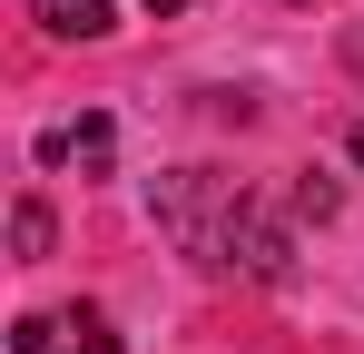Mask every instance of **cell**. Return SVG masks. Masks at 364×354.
I'll return each mask as SVG.
<instances>
[{"label":"cell","instance_id":"obj_2","mask_svg":"<svg viewBox=\"0 0 364 354\" xmlns=\"http://www.w3.org/2000/svg\"><path fill=\"white\" fill-rule=\"evenodd\" d=\"M10 354H119V325L99 305H60V315H20Z\"/></svg>","mask_w":364,"mask_h":354},{"label":"cell","instance_id":"obj_3","mask_svg":"<svg viewBox=\"0 0 364 354\" xmlns=\"http://www.w3.org/2000/svg\"><path fill=\"white\" fill-rule=\"evenodd\" d=\"M30 20H40L50 40H109V30H119L109 0H30Z\"/></svg>","mask_w":364,"mask_h":354},{"label":"cell","instance_id":"obj_6","mask_svg":"<svg viewBox=\"0 0 364 354\" xmlns=\"http://www.w3.org/2000/svg\"><path fill=\"white\" fill-rule=\"evenodd\" d=\"M345 158H355V168H364V118H355V128H345Z\"/></svg>","mask_w":364,"mask_h":354},{"label":"cell","instance_id":"obj_1","mask_svg":"<svg viewBox=\"0 0 364 354\" xmlns=\"http://www.w3.org/2000/svg\"><path fill=\"white\" fill-rule=\"evenodd\" d=\"M158 227L178 236L197 266H217V276H256V286L286 276V227L246 197L237 177H207V168L158 177Z\"/></svg>","mask_w":364,"mask_h":354},{"label":"cell","instance_id":"obj_5","mask_svg":"<svg viewBox=\"0 0 364 354\" xmlns=\"http://www.w3.org/2000/svg\"><path fill=\"white\" fill-rule=\"evenodd\" d=\"M10 246H20V266H40V256H50V207H40V197H20V207H10Z\"/></svg>","mask_w":364,"mask_h":354},{"label":"cell","instance_id":"obj_7","mask_svg":"<svg viewBox=\"0 0 364 354\" xmlns=\"http://www.w3.org/2000/svg\"><path fill=\"white\" fill-rule=\"evenodd\" d=\"M148 10H158V20H168V10H197V0H148Z\"/></svg>","mask_w":364,"mask_h":354},{"label":"cell","instance_id":"obj_4","mask_svg":"<svg viewBox=\"0 0 364 354\" xmlns=\"http://www.w3.org/2000/svg\"><path fill=\"white\" fill-rule=\"evenodd\" d=\"M40 158H79V168H99V158H109V118H79V128H50V138H40Z\"/></svg>","mask_w":364,"mask_h":354},{"label":"cell","instance_id":"obj_8","mask_svg":"<svg viewBox=\"0 0 364 354\" xmlns=\"http://www.w3.org/2000/svg\"><path fill=\"white\" fill-rule=\"evenodd\" d=\"M355 59H364V40H355Z\"/></svg>","mask_w":364,"mask_h":354}]
</instances>
